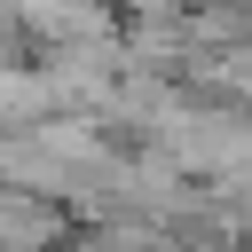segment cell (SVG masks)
I'll return each instance as SVG.
<instances>
[{"label": "cell", "instance_id": "1", "mask_svg": "<svg viewBox=\"0 0 252 252\" xmlns=\"http://www.w3.org/2000/svg\"><path fill=\"white\" fill-rule=\"evenodd\" d=\"M118 8H134V16H173V8H189V0H118Z\"/></svg>", "mask_w": 252, "mask_h": 252}]
</instances>
